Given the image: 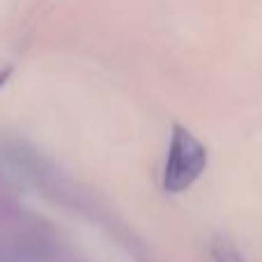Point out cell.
<instances>
[{
    "label": "cell",
    "mask_w": 262,
    "mask_h": 262,
    "mask_svg": "<svg viewBox=\"0 0 262 262\" xmlns=\"http://www.w3.org/2000/svg\"><path fill=\"white\" fill-rule=\"evenodd\" d=\"M212 258L216 262H246L242 253L226 239H214L212 242Z\"/></svg>",
    "instance_id": "cell-2"
},
{
    "label": "cell",
    "mask_w": 262,
    "mask_h": 262,
    "mask_svg": "<svg viewBox=\"0 0 262 262\" xmlns=\"http://www.w3.org/2000/svg\"><path fill=\"white\" fill-rule=\"evenodd\" d=\"M209 152L195 134L182 124H172L166 161L161 170V186L166 193H184L207 170Z\"/></svg>",
    "instance_id": "cell-1"
},
{
    "label": "cell",
    "mask_w": 262,
    "mask_h": 262,
    "mask_svg": "<svg viewBox=\"0 0 262 262\" xmlns=\"http://www.w3.org/2000/svg\"><path fill=\"white\" fill-rule=\"evenodd\" d=\"M12 74H14V67H12V64H7V67H3V69H0V90H3V88L9 83V78H12Z\"/></svg>",
    "instance_id": "cell-3"
}]
</instances>
